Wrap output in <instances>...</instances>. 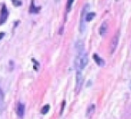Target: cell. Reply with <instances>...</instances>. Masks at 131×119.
<instances>
[{
  "instance_id": "6da1fadb",
  "label": "cell",
  "mask_w": 131,
  "mask_h": 119,
  "mask_svg": "<svg viewBox=\"0 0 131 119\" xmlns=\"http://www.w3.org/2000/svg\"><path fill=\"white\" fill-rule=\"evenodd\" d=\"M87 63H88V56L87 54L84 51L79 52L78 56L75 59V67L77 70H83L85 67L87 66Z\"/></svg>"
},
{
  "instance_id": "7a4b0ae2",
  "label": "cell",
  "mask_w": 131,
  "mask_h": 119,
  "mask_svg": "<svg viewBox=\"0 0 131 119\" xmlns=\"http://www.w3.org/2000/svg\"><path fill=\"white\" fill-rule=\"evenodd\" d=\"M83 84V75L81 73L80 70H77L76 74V92H79Z\"/></svg>"
},
{
  "instance_id": "3957f363",
  "label": "cell",
  "mask_w": 131,
  "mask_h": 119,
  "mask_svg": "<svg viewBox=\"0 0 131 119\" xmlns=\"http://www.w3.org/2000/svg\"><path fill=\"white\" fill-rule=\"evenodd\" d=\"M119 34L120 33L117 32V33L113 36L112 40H111V44H110V52H111V54L114 53V51L116 50V48H117L118 47V43H119Z\"/></svg>"
},
{
  "instance_id": "277c9868",
  "label": "cell",
  "mask_w": 131,
  "mask_h": 119,
  "mask_svg": "<svg viewBox=\"0 0 131 119\" xmlns=\"http://www.w3.org/2000/svg\"><path fill=\"white\" fill-rule=\"evenodd\" d=\"M8 18V10L6 8V5H3L2 10H1V15H0V25L5 23Z\"/></svg>"
},
{
  "instance_id": "5b68a950",
  "label": "cell",
  "mask_w": 131,
  "mask_h": 119,
  "mask_svg": "<svg viewBox=\"0 0 131 119\" xmlns=\"http://www.w3.org/2000/svg\"><path fill=\"white\" fill-rule=\"evenodd\" d=\"M88 7V5H86L84 6V8L82 10V14H81V18H80V23H79V31L80 32H83L85 31V15H86V12H87V9Z\"/></svg>"
},
{
  "instance_id": "8992f818",
  "label": "cell",
  "mask_w": 131,
  "mask_h": 119,
  "mask_svg": "<svg viewBox=\"0 0 131 119\" xmlns=\"http://www.w3.org/2000/svg\"><path fill=\"white\" fill-rule=\"evenodd\" d=\"M107 31H108V23L106 22H104L99 28V34L101 36H104L107 33Z\"/></svg>"
},
{
  "instance_id": "52a82bcc",
  "label": "cell",
  "mask_w": 131,
  "mask_h": 119,
  "mask_svg": "<svg viewBox=\"0 0 131 119\" xmlns=\"http://www.w3.org/2000/svg\"><path fill=\"white\" fill-rule=\"evenodd\" d=\"M24 109H25L24 105L21 102L18 103L17 108H16V113L19 117H22V116H23V115H24Z\"/></svg>"
},
{
  "instance_id": "ba28073f",
  "label": "cell",
  "mask_w": 131,
  "mask_h": 119,
  "mask_svg": "<svg viewBox=\"0 0 131 119\" xmlns=\"http://www.w3.org/2000/svg\"><path fill=\"white\" fill-rule=\"evenodd\" d=\"M93 58H94V60H95V62L98 64L99 66H104V64H105V62H104V60H103V59H102V58L100 57L97 54H94Z\"/></svg>"
},
{
  "instance_id": "9c48e42d",
  "label": "cell",
  "mask_w": 131,
  "mask_h": 119,
  "mask_svg": "<svg viewBox=\"0 0 131 119\" xmlns=\"http://www.w3.org/2000/svg\"><path fill=\"white\" fill-rule=\"evenodd\" d=\"M95 110H96V106L94 105V104H92V105L89 106L87 109V116H92V115L95 113Z\"/></svg>"
},
{
  "instance_id": "30bf717a",
  "label": "cell",
  "mask_w": 131,
  "mask_h": 119,
  "mask_svg": "<svg viewBox=\"0 0 131 119\" xmlns=\"http://www.w3.org/2000/svg\"><path fill=\"white\" fill-rule=\"evenodd\" d=\"M95 17H96V13H94V12L87 13V14L85 15V20H86V22H91Z\"/></svg>"
},
{
  "instance_id": "8fae6325",
  "label": "cell",
  "mask_w": 131,
  "mask_h": 119,
  "mask_svg": "<svg viewBox=\"0 0 131 119\" xmlns=\"http://www.w3.org/2000/svg\"><path fill=\"white\" fill-rule=\"evenodd\" d=\"M39 10H40V7L37 8V7L34 6V0H32V1H31V6H30V14H37V13L39 12Z\"/></svg>"
},
{
  "instance_id": "7c38bea8",
  "label": "cell",
  "mask_w": 131,
  "mask_h": 119,
  "mask_svg": "<svg viewBox=\"0 0 131 119\" xmlns=\"http://www.w3.org/2000/svg\"><path fill=\"white\" fill-rule=\"evenodd\" d=\"M76 48L78 49V51L79 52H82V51H84V44H83V42L79 40V41L76 43Z\"/></svg>"
},
{
  "instance_id": "4fadbf2b",
  "label": "cell",
  "mask_w": 131,
  "mask_h": 119,
  "mask_svg": "<svg viewBox=\"0 0 131 119\" xmlns=\"http://www.w3.org/2000/svg\"><path fill=\"white\" fill-rule=\"evenodd\" d=\"M49 109H50V106H49V105L44 106L43 108L41 109V114H42V115H46V114L48 113V111H49Z\"/></svg>"
},
{
  "instance_id": "5bb4252c",
  "label": "cell",
  "mask_w": 131,
  "mask_h": 119,
  "mask_svg": "<svg viewBox=\"0 0 131 119\" xmlns=\"http://www.w3.org/2000/svg\"><path fill=\"white\" fill-rule=\"evenodd\" d=\"M74 0H68L67 1V8H66V10H67V12H70L71 10V6H72V4H73Z\"/></svg>"
},
{
  "instance_id": "9a60e30c",
  "label": "cell",
  "mask_w": 131,
  "mask_h": 119,
  "mask_svg": "<svg viewBox=\"0 0 131 119\" xmlns=\"http://www.w3.org/2000/svg\"><path fill=\"white\" fill-rule=\"evenodd\" d=\"M12 2H13V4H14L15 6H20L22 5V2L19 1V0H12Z\"/></svg>"
},
{
  "instance_id": "2e32d148",
  "label": "cell",
  "mask_w": 131,
  "mask_h": 119,
  "mask_svg": "<svg viewBox=\"0 0 131 119\" xmlns=\"http://www.w3.org/2000/svg\"><path fill=\"white\" fill-rule=\"evenodd\" d=\"M64 105H65V101H63V106H62V110H61V115L63 114V108H64Z\"/></svg>"
},
{
  "instance_id": "e0dca14e",
  "label": "cell",
  "mask_w": 131,
  "mask_h": 119,
  "mask_svg": "<svg viewBox=\"0 0 131 119\" xmlns=\"http://www.w3.org/2000/svg\"><path fill=\"white\" fill-rule=\"evenodd\" d=\"M4 35H5V33H3V32H2V33H0V39H2V38H3Z\"/></svg>"
},
{
  "instance_id": "ac0fdd59",
  "label": "cell",
  "mask_w": 131,
  "mask_h": 119,
  "mask_svg": "<svg viewBox=\"0 0 131 119\" xmlns=\"http://www.w3.org/2000/svg\"><path fill=\"white\" fill-rule=\"evenodd\" d=\"M0 92H1V91H0Z\"/></svg>"
}]
</instances>
